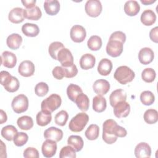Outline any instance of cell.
Returning <instances> with one entry per match:
<instances>
[{"mask_svg":"<svg viewBox=\"0 0 158 158\" xmlns=\"http://www.w3.org/2000/svg\"><path fill=\"white\" fill-rule=\"evenodd\" d=\"M127 135V130L118 125L114 120H106L102 125V139L107 144H112L117 141L118 137L123 138Z\"/></svg>","mask_w":158,"mask_h":158,"instance_id":"6da1fadb","label":"cell"},{"mask_svg":"<svg viewBox=\"0 0 158 158\" xmlns=\"http://www.w3.org/2000/svg\"><path fill=\"white\" fill-rule=\"evenodd\" d=\"M1 84L4 87V89L10 93L17 91L20 86L19 80L12 76L8 72L2 70L0 73Z\"/></svg>","mask_w":158,"mask_h":158,"instance_id":"7a4b0ae2","label":"cell"},{"mask_svg":"<svg viewBox=\"0 0 158 158\" xmlns=\"http://www.w3.org/2000/svg\"><path fill=\"white\" fill-rule=\"evenodd\" d=\"M135 77V72L126 65L118 67L114 74V78L122 85H125L132 81Z\"/></svg>","mask_w":158,"mask_h":158,"instance_id":"3957f363","label":"cell"},{"mask_svg":"<svg viewBox=\"0 0 158 158\" xmlns=\"http://www.w3.org/2000/svg\"><path fill=\"white\" fill-rule=\"evenodd\" d=\"M89 121V116L83 112L77 114L73 117L69 125V129L73 132H80L85 127Z\"/></svg>","mask_w":158,"mask_h":158,"instance_id":"277c9868","label":"cell"},{"mask_svg":"<svg viewBox=\"0 0 158 158\" xmlns=\"http://www.w3.org/2000/svg\"><path fill=\"white\" fill-rule=\"evenodd\" d=\"M62 99L57 94H52L44 99L41 104V109L49 112H53L61 105Z\"/></svg>","mask_w":158,"mask_h":158,"instance_id":"5b68a950","label":"cell"},{"mask_svg":"<svg viewBox=\"0 0 158 158\" xmlns=\"http://www.w3.org/2000/svg\"><path fill=\"white\" fill-rule=\"evenodd\" d=\"M12 110L17 114H21L25 112L28 107V99L23 94H20L15 96L11 103Z\"/></svg>","mask_w":158,"mask_h":158,"instance_id":"8992f818","label":"cell"},{"mask_svg":"<svg viewBox=\"0 0 158 158\" xmlns=\"http://www.w3.org/2000/svg\"><path fill=\"white\" fill-rule=\"evenodd\" d=\"M102 9L101 2L99 0H88L85 6L86 13L91 17H98L102 12Z\"/></svg>","mask_w":158,"mask_h":158,"instance_id":"52a82bcc","label":"cell"},{"mask_svg":"<svg viewBox=\"0 0 158 158\" xmlns=\"http://www.w3.org/2000/svg\"><path fill=\"white\" fill-rule=\"evenodd\" d=\"M123 43L118 40H109L106 46V52L112 57L119 56L123 52Z\"/></svg>","mask_w":158,"mask_h":158,"instance_id":"ba28073f","label":"cell"},{"mask_svg":"<svg viewBox=\"0 0 158 158\" xmlns=\"http://www.w3.org/2000/svg\"><path fill=\"white\" fill-rule=\"evenodd\" d=\"M70 36L73 41L75 43H81L85 40L86 36V32L83 26L75 25L70 29Z\"/></svg>","mask_w":158,"mask_h":158,"instance_id":"9c48e42d","label":"cell"},{"mask_svg":"<svg viewBox=\"0 0 158 158\" xmlns=\"http://www.w3.org/2000/svg\"><path fill=\"white\" fill-rule=\"evenodd\" d=\"M56 151L57 143L53 140L46 139L42 144L41 151L45 157L50 158L53 157L56 154Z\"/></svg>","mask_w":158,"mask_h":158,"instance_id":"30bf717a","label":"cell"},{"mask_svg":"<svg viewBox=\"0 0 158 158\" xmlns=\"http://www.w3.org/2000/svg\"><path fill=\"white\" fill-rule=\"evenodd\" d=\"M35 70L33 63L28 60L22 61L19 65L18 72L19 74L25 77H29L34 74Z\"/></svg>","mask_w":158,"mask_h":158,"instance_id":"8fae6325","label":"cell"},{"mask_svg":"<svg viewBox=\"0 0 158 158\" xmlns=\"http://www.w3.org/2000/svg\"><path fill=\"white\" fill-rule=\"evenodd\" d=\"M57 60H59L62 67H67L73 64V57L71 51L65 48L62 49L57 54Z\"/></svg>","mask_w":158,"mask_h":158,"instance_id":"7c38bea8","label":"cell"},{"mask_svg":"<svg viewBox=\"0 0 158 158\" xmlns=\"http://www.w3.org/2000/svg\"><path fill=\"white\" fill-rule=\"evenodd\" d=\"M130 112V106L126 101H122L114 107V114L117 118H123L128 115Z\"/></svg>","mask_w":158,"mask_h":158,"instance_id":"4fadbf2b","label":"cell"},{"mask_svg":"<svg viewBox=\"0 0 158 158\" xmlns=\"http://www.w3.org/2000/svg\"><path fill=\"white\" fill-rule=\"evenodd\" d=\"M154 58V51L150 48H143L138 53V59L141 64L148 65L152 62Z\"/></svg>","mask_w":158,"mask_h":158,"instance_id":"5bb4252c","label":"cell"},{"mask_svg":"<svg viewBox=\"0 0 158 158\" xmlns=\"http://www.w3.org/2000/svg\"><path fill=\"white\" fill-rule=\"evenodd\" d=\"M93 89L98 95L102 96L109 91L110 84L106 80L99 79L96 80L93 83Z\"/></svg>","mask_w":158,"mask_h":158,"instance_id":"9a60e30c","label":"cell"},{"mask_svg":"<svg viewBox=\"0 0 158 158\" xmlns=\"http://www.w3.org/2000/svg\"><path fill=\"white\" fill-rule=\"evenodd\" d=\"M135 155L137 158L150 157L151 155L150 146L145 142L138 143L135 149Z\"/></svg>","mask_w":158,"mask_h":158,"instance_id":"2e32d148","label":"cell"},{"mask_svg":"<svg viewBox=\"0 0 158 158\" xmlns=\"http://www.w3.org/2000/svg\"><path fill=\"white\" fill-rule=\"evenodd\" d=\"M1 64L9 69L14 68L17 63V57L13 53L8 51H4L1 54Z\"/></svg>","mask_w":158,"mask_h":158,"instance_id":"e0dca14e","label":"cell"},{"mask_svg":"<svg viewBox=\"0 0 158 158\" xmlns=\"http://www.w3.org/2000/svg\"><path fill=\"white\" fill-rule=\"evenodd\" d=\"M127 97L126 92L122 89H117L113 91L109 96L110 106L114 107L118 102L126 101Z\"/></svg>","mask_w":158,"mask_h":158,"instance_id":"ac0fdd59","label":"cell"},{"mask_svg":"<svg viewBox=\"0 0 158 158\" xmlns=\"http://www.w3.org/2000/svg\"><path fill=\"white\" fill-rule=\"evenodd\" d=\"M44 137L46 139H49L56 142H58L60 141L63 137V131L59 128L51 127L44 131Z\"/></svg>","mask_w":158,"mask_h":158,"instance_id":"d6986e66","label":"cell"},{"mask_svg":"<svg viewBox=\"0 0 158 158\" xmlns=\"http://www.w3.org/2000/svg\"><path fill=\"white\" fill-rule=\"evenodd\" d=\"M8 19L14 23H19L24 20V9L22 7L13 8L9 13Z\"/></svg>","mask_w":158,"mask_h":158,"instance_id":"ffe728a7","label":"cell"},{"mask_svg":"<svg viewBox=\"0 0 158 158\" xmlns=\"http://www.w3.org/2000/svg\"><path fill=\"white\" fill-rule=\"evenodd\" d=\"M60 3L57 0H46L44 2V9L46 14L55 15L60 10Z\"/></svg>","mask_w":158,"mask_h":158,"instance_id":"44dd1931","label":"cell"},{"mask_svg":"<svg viewBox=\"0 0 158 158\" xmlns=\"http://www.w3.org/2000/svg\"><path fill=\"white\" fill-rule=\"evenodd\" d=\"M96 63L95 57L89 53L83 55L80 59V67L83 70H88L92 69Z\"/></svg>","mask_w":158,"mask_h":158,"instance_id":"7402d4cb","label":"cell"},{"mask_svg":"<svg viewBox=\"0 0 158 158\" xmlns=\"http://www.w3.org/2000/svg\"><path fill=\"white\" fill-rule=\"evenodd\" d=\"M112 69L111 60L107 58L101 59L98 65V72L101 75L107 76L110 74Z\"/></svg>","mask_w":158,"mask_h":158,"instance_id":"603a6c76","label":"cell"},{"mask_svg":"<svg viewBox=\"0 0 158 158\" xmlns=\"http://www.w3.org/2000/svg\"><path fill=\"white\" fill-rule=\"evenodd\" d=\"M140 10V6L136 1L130 0L125 3L124 11L128 16H135Z\"/></svg>","mask_w":158,"mask_h":158,"instance_id":"cb8c5ba5","label":"cell"},{"mask_svg":"<svg viewBox=\"0 0 158 158\" xmlns=\"http://www.w3.org/2000/svg\"><path fill=\"white\" fill-rule=\"evenodd\" d=\"M22 43V37L18 33H12L8 36L6 40L7 46L13 50L17 49L20 48Z\"/></svg>","mask_w":158,"mask_h":158,"instance_id":"d4e9b609","label":"cell"},{"mask_svg":"<svg viewBox=\"0 0 158 158\" xmlns=\"http://www.w3.org/2000/svg\"><path fill=\"white\" fill-rule=\"evenodd\" d=\"M141 22L146 26L152 25L156 20V15L151 9H146L141 15Z\"/></svg>","mask_w":158,"mask_h":158,"instance_id":"484cf974","label":"cell"},{"mask_svg":"<svg viewBox=\"0 0 158 158\" xmlns=\"http://www.w3.org/2000/svg\"><path fill=\"white\" fill-rule=\"evenodd\" d=\"M22 33L27 36L35 37L40 33V28L36 24L26 23L22 27Z\"/></svg>","mask_w":158,"mask_h":158,"instance_id":"4316f807","label":"cell"},{"mask_svg":"<svg viewBox=\"0 0 158 158\" xmlns=\"http://www.w3.org/2000/svg\"><path fill=\"white\" fill-rule=\"evenodd\" d=\"M107 107V102L105 98L98 95L93 99V109L96 112H102Z\"/></svg>","mask_w":158,"mask_h":158,"instance_id":"83f0119b","label":"cell"},{"mask_svg":"<svg viewBox=\"0 0 158 158\" xmlns=\"http://www.w3.org/2000/svg\"><path fill=\"white\" fill-rule=\"evenodd\" d=\"M52 120L51 113L41 110L36 114V123L41 127H44L48 125Z\"/></svg>","mask_w":158,"mask_h":158,"instance_id":"f1b7e54d","label":"cell"},{"mask_svg":"<svg viewBox=\"0 0 158 158\" xmlns=\"http://www.w3.org/2000/svg\"><path fill=\"white\" fill-rule=\"evenodd\" d=\"M42 16V12L38 6L24 9V17L28 20H38Z\"/></svg>","mask_w":158,"mask_h":158,"instance_id":"f546056e","label":"cell"},{"mask_svg":"<svg viewBox=\"0 0 158 158\" xmlns=\"http://www.w3.org/2000/svg\"><path fill=\"white\" fill-rule=\"evenodd\" d=\"M67 144L71 146L76 152H79L82 149L84 143L80 136L71 135L67 139Z\"/></svg>","mask_w":158,"mask_h":158,"instance_id":"4dcf8cb0","label":"cell"},{"mask_svg":"<svg viewBox=\"0 0 158 158\" xmlns=\"http://www.w3.org/2000/svg\"><path fill=\"white\" fill-rule=\"evenodd\" d=\"M75 102L77 107L83 112H86L88 110L89 106V100L87 95L84 93L80 94L75 99Z\"/></svg>","mask_w":158,"mask_h":158,"instance_id":"1f68e13d","label":"cell"},{"mask_svg":"<svg viewBox=\"0 0 158 158\" xmlns=\"http://www.w3.org/2000/svg\"><path fill=\"white\" fill-rule=\"evenodd\" d=\"M17 128L12 125H9L4 127L1 131V136L7 141H12L14 139L15 136L17 133Z\"/></svg>","mask_w":158,"mask_h":158,"instance_id":"d6a6232c","label":"cell"},{"mask_svg":"<svg viewBox=\"0 0 158 158\" xmlns=\"http://www.w3.org/2000/svg\"><path fill=\"white\" fill-rule=\"evenodd\" d=\"M17 123L18 127L23 130H30L33 127V121L31 117L23 115L17 119Z\"/></svg>","mask_w":158,"mask_h":158,"instance_id":"836d02e7","label":"cell"},{"mask_svg":"<svg viewBox=\"0 0 158 158\" xmlns=\"http://www.w3.org/2000/svg\"><path fill=\"white\" fill-rule=\"evenodd\" d=\"M83 93L82 89L75 84L70 83L67 88V94L68 98L73 102L75 101L77 96Z\"/></svg>","mask_w":158,"mask_h":158,"instance_id":"e575fe53","label":"cell"},{"mask_svg":"<svg viewBox=\"0 0 158 158\" xmlns=\"http://www.w3.org/2000/svg\"><path fill=\"white\" fill-rule=\"evenodd\" d=\"M102 44V40L98 35L91 36L87 41V46L91 51H98L101 49Z\"/></svg>","mask_w":158,"mask_h":158,"instance_id":"d590c367","label":"cell"},{"mask_svg":"<svg viewBox=\"0 0 158 158\" xmlns=\"http://www.w3.org/2000/svg\"><path fill=\"white\" fill-rule=\"evenodd\" d=\"M64 47V44L59 41H54L51 43V44L49 46L48 52L51 57L54 59L57 60V54L59 52L63 49Z\"/></svg>","mask_w":158,"mask_h":158,"instance_id":"8d00e7d4","label":"cell"},{"mask_svg":"<svg viewBox=\"0 0 158 158\" xmlns=\"http://www.w3.org/2000/svg\"><path fill=\"white\" fill-rule=\"evenodd\" d=\"M143 118L148 124L156 123L158 120V112L156 109H149L145 111Z\"/></svg>","mask_w":158,"mask_h":158,"instance_id":"74e56055","label":"cell"},{"mask_svg":"<svg viewBox=\"0 0 158 158\" xmlns=\"http://www.w3.org/2000/svg\"><path fill=\"white\" fill-rule=\"evenodd\" d=\"M86 138L89 140L96 139L99 135V128L96 124L90 125L85 133Z\"/></svg>","mask_w":158,"mask_h":158,"instance_id":"f35d334b","label":"cell"},{"mask_svg":"<svg viewBox=\"0 0 158 158\" xmlns=\"http://www.w3.org/2000/svg\"><path fill=\"white\" fill-rule=\"evenodd\" d=\"M141 102L145 106H150L154 103L155 96L150 91H144L140 94Z\"/></svg>","mask_w":158,"mask_h":158,"instance_id":"ab89813d","label":"cell"},{"mask_svg":"<svg viewBox=\"0 0 158 158\" xmlns=\"http://www.w3.org/2000/svg\"><path fill=\"white\" fill-rule=\"evenodd\" d=\"M156 76V72L152 68H146L141 73V78L146 83L152 82L155 80Z\"/></svg>","mask_w":158,"mask_h":158,"instance_id":"60d3db41","label":"cell"},{"mask_svg":"<svg viewBox=\"0 0 158 158\" xmlns=\"http://www.w3.org/2000/svg\"><path fill=\"white\" fill-rule=\"evenodd\" d=\"M69 118V114L67 111L62 110L55 115V123L59 126H64Z\"/></svg>","mask_w":158,"mask_h":158,"instance_id":"b9f144b4","label":"cell"},{"mask_svg":"<svg viewBox=\"0 0 158 158\" xmlns=\"http://www.w3.org/2000/svg\"><path fill=\"white\" fill-rule=\"evenodd\" d=\"M60 158H75L76 157V151L70 145L63 147L59 153Z\"/></svg>","mask_w":158,"mask_h":158,"instance_id":"7bdbcfd3","label":"cell"},{"mask_svg":"<svg viewBox=\"0 0 158 158\" xmlns=\"http://www.w3.org/2000/svg\"><path fill=\"white\" fill-rule=\"evenodd\" d=\"M28 136L27 133L24 132L17 133L13 139L14 144L19 147L22 146L24 144H25L28 141Z\"/></svg>","mask_w":158,"mask_h":158,"instance_id":"ee69618b","label":"cell"},{"mask_svg":"<svg viewBox=\"0 0 158 158\" xmlns=\"http://www.w3.org/2000/svg\"><path fill=\"white\" fill-rule=\"evenodd\" d=\"M49 91V86L47 83L44 82H40L37 83L35 87V94L40 96L43 97L45 96Z\"/></svg>","mask_w":158,"mask_h":158,"instance_id":"f6af8a7d","label":"cell"},{"mask_svg":"<svg viewBox=\"0 0 158 158\" xmlns=\"http://www.w3.org/2000/svg\"><path fill=\"white\" fill-rule=\"evenodd\" d=\"M65 72V77L70 78L75 77L78 73V69L77 66L73 64L67 67H62Z\"/></svg>","mask_w":158,"mask_h":158,"instance_id":"bcb514c9","label":"cell"},{"mask_svg":"<svg viewBox=\"0 0 158 158\" xmlns=\"http://www.w3.org/2000/svg\"><path fill=\"white\" fill-rule=\"evenodd\" d=\"M39 156L38 151L35 148L28 147L23 151V157L25 158H38Z\"/></svg>","mask_w":158,"mask_h":158,"instance_id":"7dc6e473","label":"cell"},{"mask_svg":"<svg viewBox=\"0 0 158 158\" xmlns=\"http://www.w3.org/2000/svg\"><path fill=\"white\" fill-rule=\"evenodd\" d=\"M109 40H118L122 43H124L126 41V35L125 34L121 31H116L112 33L110 37Z\"/></svg>","mask_w":158,"mask_h":158,"instance_id":"c3c4849f","label":"cell"},{"mask_svg":"<svg viewBox=\"0 0 158 158\" xmlns=\"http://www.w3.org/2000/svg\"><path fill=\"white\" fill-rule=\"evenodd\" d=\"M53 77L57 80H62L65 77V72L62 67L56 66L52 71Z\"/></svg>","mask_w":158,"mask_h":158,"instance_id":"681fc988","label":"cell"},{"mask_svg":"<svg viewBox=\"0 0 158 158\" xmlns=\"http://www.w3.org/2000/svg\"><path fill=\"white\" fill-rule=\"evenodd\" d=\"M158 27H156L152 28L149 32V38L153 42L157 43H158V37H157Z\"/></svg>","mask_w":158,"mask_h":158,"instance_id":"f907efd6","label":"cell"},{"mask_svg":"<svg viewBox=\"0 0 158 158\" xmlns=\"http://www.w3.org/2000/svg\"><path fill=\"white\" fill-rule=\"evenodd\" d=\"M22 3L27 9H31L35 7L36 1L35 0H30V1H22Z\"/></svg>","mask_w":158,"mask_h":158,"instance_id":"816d5d0a","label":"cell"},{"mask_svg":"<svg viewBox=\"0 0 158 158\" xmlns=\"http://www.w3.org/2000/svg\"><path fill=\"white\" fill-rule=\"evenodd\" d=\"M1 157H6V145L4 144L2 141H1Z\"/></svg>","mask_w":158,"mask_h":158,"instance_id":"f5cc1de1","label":"cell"},{"mask_svg":"<svg viewBox=\"0 0 158 158\" xmlns=\"http://www.w3.org/2000/svg\"><path fill=\"white\" fill-rule=\"evenodd\" d=\"M0 112H0V115H1V122H0V123L2 124V123H4V122H6L7 121V117L6 113L2 109H1Z\"/></svg>","mask_w":158,"mask_h":158,"instance_id":"db71d44e","label":"cell"},{"mask_svg":"<svg viewBox=\"0 0 158 158\" xmlns=\"http://www.w3.org/2000/svg\"><path fill=\"white\" fill-rule=\"evenodd\" d=\"M156 0H141V2L144 5H149L155 2Z\"/></svg>","mask_w":158,"mask_h":158,"instance_id":"11a10c76","label":"cell"}]
</instances>
